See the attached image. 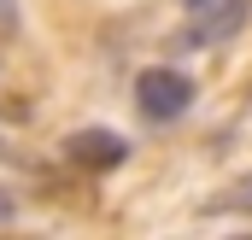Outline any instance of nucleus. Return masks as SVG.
I'll return each instance as SVG.
<instances>
[{
    "label": "nucleus",
    "instance_id": "3",
    "mask_svg": "<svg viewBox=\"0 0 252 240\" xmlns=\"http://www.w3.org/2000/svg\"><path fill=\"white\" fill-rule=\"evenodd\" d=\"M247 6L252 0H193L188 12L199 18V24H193L188 41H205V47H211V41H229V35L247 24Z\"/></svg>",
    "mask_w": 252,
    "mask_h": 240
},
{
    "label": "nucleus",
    "instance_id": "4",
    "mask_svg": "<svg viewBox=\"0 0 252 240\" xmlns=\"http://www.w3.org/2000/svg\"><path fill=\"white\" fill-rule=\"evenodd\" d=\"M211 211H252V170H247L241 181H229L223 199H211Z\"/></svg>",
    "mask_w": 252,
    "mask_h": 240
},
{
    "label": "nucleus",
    "instance_id": "1",
    "mask_svg": "<svg viewBox=\"0 0 252 240\" xmlns=\"http://www.w3.org/2000/svg\"><path fill=\"white\" fill-rule=\"evenodd\" d=\"M135 106H141L153 123H176L193 106V76L188 70H170V64L141 70V76H135Z\"/></svg>",
    "mask_w": 252,
    "mask_h": 240
},
{
    "label": "nucleus",
    "instance_id": "5",
    "mask_svg": "<svg viewBox=\"0 0 252 240\" xmlns=\"http://www.w3.org/2000/svg\"><path fill=\"white\" fill-rule=\"evenodd\" d=\"M12 217H18V205H12V199H6V187H0V223H12Z\"/></svg>",
    "mask_w": 252,
    "mask_h": 240
},
{
    "label": "nucleus",
    "instance_id": "2",
    "mask_svg": "<svg viewBox=\"0 0 252 240\" xmlns=\"http://www.w3.org/2000/svg\"><path fill=\"white\" fill-rule=\"evenodd\" d=\"M64 158L82 170H118L129 158V141L118 129H76V135H64Z\"/></svg>",
    "mask_w": 252,
    "mask_h": 240
},
{
    "label": "nucleus",
    "instance_id": "6",
    "mask_svg": "<svg viewBox=\"0 0 252 240\" xmlns=\"http://www.w3.org/2000/svg\"><path fill=\"white\" fill-rule=\"evenodd\" d=\"M247 100H252V94H247Z\"/></svg>",
    "mask_w": 252,
    "mask_h": 240
}]
</instances>
